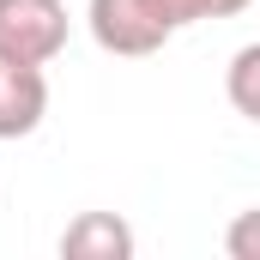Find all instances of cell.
<instances>
[{
    "mask_svg": "<svg viewBox=\"0 0 260 260\" xmlns=\"http://www.w3.org/2000/svg\"><path fill=\"white\" fill-rule=\"evenodd\" d=\"M61 49H67L61 0H0V61L49 67Z\"/></svg>",
    "mask_w": 260,
    "mask_h": 260,
    "instance_id": "1",
    "label": "cell"
},
{
    "mask_svg": "<svg viewBox=\"0 0 260 260\" xmlns=\"http://www.w3.org/2000/svg\"><path fill=\"white\" fill-rule=\"evenodd\" d=\"M61 254L67 260H127L133 254V230L115 212H79L61 230Z\"/></svg>",
    "mask_w": 260,
    "mask_h": 260,
    "instance_id": "4",
    "label": "cell"
},
{
    "mask_svg": "<svg viewBox=\"0 0 260 260\" xmlns=\"http://www.w3.org/2000/svg\"><path fill=\"white\" fill-rule=\"evenodd\" d=\"M224 97H230V109H236V115L260 121V43H242V49L230 55V73H224Z\"/></svg>",
    "mask_w": 260,
    "mask_h": 260,
    "instance_id": "5",
    "label": "cell"
},
{
    "mask_svg": "<svg viewBox=\"0 0 260 260\" xmlns=\"http://www.w3.org/2000/svg\"><path fill=\"white\" fill-rule=\"evenodd\" d=\"M224 254L230 260H260V206L254 212H236V224L224 230Z\"/></svg>",
    "mask_w": 260,
    "mask_h": 260,
    "instance_id": "7",
    "label": "cell"
},
{
    "mask_svg": "<svg viewBox=\"0 0 260 260\" xmlns=\"http://www.w3.org/2000/svg\"><path fill=\"white\" fill-rule=\"evenodd\" d=\"M248 0H157V12L176 24V30H188V24H200V18H236Z\"/></svg>",
    "mask_w": 260,
    "mask_h": 260,
    "instance_id": "6",
    "label": "cell"
},
{
    "mask_svg": "<svg viewBox=\"0 0 260 260\" xmlns=\"http://www.w3.org/2000/svg\"><path fill=\"white\" fill-rule=\"evenodd\" d=\"M43 115H49V79H43V67L0 61V139L37 133Z\"/></svg>",
    "mask_w": 260,
    "mask_h": 260,
    "instance_id": "3",
    "label": "cell"
},
{
    "mask_svg": "<svg viewBox=\"0 0 260 260\" xmlns=\"http://www.w3.org/2000/svg\"><path fill=\"white\" fill-rule=\"evenodd\" d=\"M91 37L103 55H157L176 24L157 12V0H91Z\"/></svg>",
    "mask_w": 260,
    "mask_h": 260,
    "instance_id": "2",
    "label": "cell"
}]
</instances>
